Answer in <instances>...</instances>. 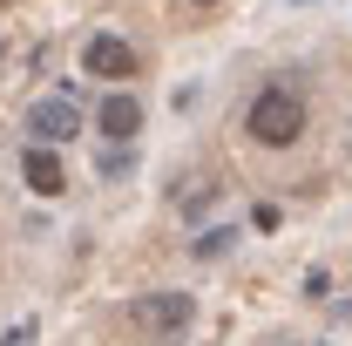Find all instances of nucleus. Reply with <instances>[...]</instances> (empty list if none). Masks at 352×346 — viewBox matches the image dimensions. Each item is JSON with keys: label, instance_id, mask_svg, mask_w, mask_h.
<instances>
[{"label": "nucleus", "instance_id": "nucleus-1", "mask_svg": "<svg viewBox=\"0 0 352 346\" xmlns=\"http://www.w3.org/2000/svg\"><path fill=\"white\" fill-rule=\"evenodd\" d=\"M244 130L258 136L264 150H292V143L305 136V102H298L292 88H264L258 102L244 109Z\"/></svg>", "mask_w": 352, "mask_h": 346}, {"label": "nucleus", "instance_id": "nucleus-2", "mask_svg": "<svg viewBox=\"0 0 352 346\" xmlns=\"http://www.w3.org/2000/svg\"><path fill=\"white\" fill-rule=\"evenodd\" d=\"M190 292H142L129 305V326L135 333H149V340H183V326H190Z\"/></svg>", "mask_w": 352, "mask_h": 346}, {"label": "nucleus", "instance_id": "nucleus-3", "mask_svg": "<svg viewBox=\"0 0 352 346\" xmlns=\"http://www.w3.org/2000/svg\"><path fill=\"white\" fill-rule=\"evenodd\" d=\"M28 130H34L41 150L68 143V136L82 130V102H75V95H41V102H28Z\"/></svg>", "mask_w": 352, "mask_h": 346}, {"label": "nucleus", "instance_id": "nucleus-4", "mask_svg": "<svg viewBox=\"0 0 352 346\" xmlns=\"http://www.w3.org/2000/svg\"><path fill=\"white\" fill-rule=\"evenodd\" d=\"M82 68L88 75H102V82H129L135 75V48L122 41V34H88V48H82Z\"/></svg>", "mask_w": 352, "mask_h": 346}, {"label": "nucleus", "instance_id": "nucleus-5", "mask_svg": "<svg viewBox=\"0 0 352 346\" xmlns=\"http://www.w3.org/2000/svg\"><path fill=\"white\" fill-rule=\"evenodd\" d=\"M95 123H102V136L122 150V143H135V130H142V102L122 95V88H109V95H102V109H95Z\"/></svg>", "mask_w": 352, "mask_h": 346}, {"label": "nucleus", "instance_id": "nucleus-6", "mask_svg": "<svg viewBox=\"0 0 352 346\" xmlns=\"http://www.w3.org/2000/svg\"><path fill=\"white\" fill-rule=\"evenodd\" d=\"M21 176H28V190H34V197H61V190H68L61 156H54V150H41V143H28V150H21Z\"/></svg>", "mask_w": 352, "mask_h": 346}, {"label": "nucleus", "instance_id": "nucleus-7", "mask_svg": "<svg viewBox=\"0 0 352 346\" xmlns=\"http://www.w3.org/2000/svg\"><path fill=\"white\" fill-rule=\"evenodd\" d=\"M223 252H237V224H210L197 238V258H223Z\"/></svg>", "mask_w": 352, "mask_h": 346}, {"label": "nucleus", "instance_id": "nucleus-8", "mask_svg": "<svg viewBox=\"0 0 352 346\" xmlns=\"http://www.w3.org/2000/svg\"><path fill=\"white\" fill-rule=\"evenodd\" d=\"M135 170V150H102V176H129Z\"/></svg>", "mask_w": 352, "mask_h": 346}, {"label": "nucleus", "instance_id": "nucleus-9", "mask_svg": "<svg viewBox=\"0 0 352 346\" xmlns=\"http://www.w3.org/2000/svg\"><path fill=\"white\" fill-rule=\"evenodd\" d=\"M210 204H217V190H210V183H204V190H190V197H183V211H190V217H204V211H210Z\"/></svg>", "mask_w": 352, "mask_h": 346}, {"label": "nucleus", "instance_id": "nucleus-10", "mask_svg": "<svg viewBox=\"0 0 352 346\" xmlns=\"http://www.w3.org/2000/svg\"><path fill=\"white\" fill-rule=\"evenodd\" d=\"M325 292H332V278H325V265H311L305 272V299H325Z\"/></svg>", "mask_w": 352, "mask_h": 346}, {"label": "nucleus", "instance_id": "nucleus-11", "mask_svg": "<svg viewBox=\"0 0 352 346\" xmlns=\"http://www.w3.org/2000/svg\"><path fill=\"white\" fill-rule=\"evenodd\" d=\"M34 333H41V326H34V319H21V326H7V340H0V346H34Z\"/></svg>", "mask_w": 352, "mask_h": 346}, {"label": "nucleus", "instance_id": "nucleus-12", "mask_svg": "<svg viewBox=\"0 0 352 346\" xmlns=\"http://www.w3.org/2000/svg\"><path fill=\"white\" fill-rule=\"evenodd\" d=\"M197 7H217V0H197Z\"/></svg>", "mask_w": 352, "mask_h": 346}, {"label": "nucleus", "instance_id": "nucleus-13", "mask_svg": "<svg viewBox=\"0 0 352 346\" xmlns=\"http://www.w3.org/2000/svg\"><path fill=\"white\" fill-rule=\"evenodd\" d=\"M0 7H14V0H0Z\"/></svg>", "mask_w": 352, "mask_h": 346}]
</instances>
